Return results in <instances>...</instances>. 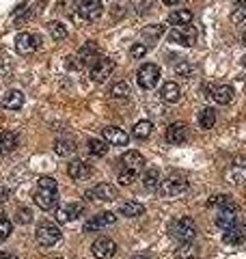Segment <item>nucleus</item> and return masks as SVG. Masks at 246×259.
<instances>
[{
    "instance_id": "obj_26",
    "label": "nucleus",
    "mask_w": 246,
    "mask_h": 259,
    "mask_svg": "<svg viewBox=\"0 0 246 259\" xmlns=\"http://www.w3.org/2000/svg\"><path fill=\"white\" fill-rule=\"evenodd\" d=\"M74 149H76V140L72 136H58L56 142H54V152L58 156H70Z\"/></svg>"
},
{
    "instance_id": "obj_14",
    "label": "nucleus",
    "mask_w": 246,
    "mask_h": 259,
    "mask_svg": "<svg viewBox=\"0 0 246 259\" xmlns=\"http://www.w3.org/2000/svg\"><path fill=\"white\" fill-rule=\"evenodd\" d=\"M39 37L37 35H32V32H18V37H16V50L20 54H30V52H35L37 48H39Z\"/></svg>"
},
{
    "instance_id": "obj_30",
    "label": "nucleus",
    "mask_w": 246,
    "mask_h": 259,
    "mask_svg": "<svg viewBox=\"0 0 246 259\" xmlns=\"http://www.w3.org/2000/svg\"><path fill=\"white\" fill-rule=\"evenodd\" d=\"M199 126L203 130H212L216 126V112L214 108H203V110L199 112Z\"/></svg>"
},
{
    "instance_id": "obj_21",
    "label": "nucleus",
    "mask_w": 246,
    "mask_h": 259,
    "mask_svg": "<svg viewBox=\"0 0 246 259\" xmlns=\"http://www.w3.org/2000/svg\"><path fill=\"white\" fill-rule=\"evenodd\" d=\"M121 168H130V171H140L142 166H145V158H142V154L138 152H126L121 156L119 160Z\"/></svg>"
},
{
    "instance_id": "obj_29",
    "label": "nucleus",
    "mask_w": 246,
    "mask_h": 259,
    "mask_svg": "<svg viewBox=\"0 0 246 259\" xmlns=\"http://www.w3.org/2000/svg\"><path fill=\"white\" fill-rule=\"evenodd\" d=\"M86 147H88V154L95 156V158H102V156L108 154V142L102 138H91L86 142Z\"/></svg>"
},
{
    "instance_id": "obj_42",
    "label": "nucleus",
    "mask_w": 246,
    "mask_h": 259,
    "mask_svg": "<svg viewBox=\"0 0 246 259\" xmlns=\"http://www.w3.org/2000/svg\"><path fill=\"white\" fill-rule=\"evenodd\" d=\"M175 72L180 74V76H188V74L192 72V70H190V65H188V63H180V65L175 67Z\"/></svg>"
},
{
    "instance_id": "obj_41",
    "label": "nucleus",
    "mask_w": 246,
    "mask_h": 259,
    "mask_svg": "<svg viewBox=\"0 0 246 259\" xmlns=\"http://www.w3.org/2000/svg\"><path fill=\"white\" fill-rule=\"evenodd\" d=\"M147 50H149V48L145 44H134L132 50H130V54H132V58H142L147 54Z\"/></svg>"
},
{
    "instance_id": "obj_34",
    "label": "nucleus",
    "mask_w": 246,
    "mask_h": 259,
    "mask_svg": "<svg viewBox=\"0 0 246 259\" xmlns=\"http://www.w3.org/2000/svg\"><path fill=\"white\" fill-rule=\"evenodd\" d=\"M246 20V0H236L234 11H231V22H242Z\"/></svg>"
},
{
    "instance_id": "obj_10",
    "label": "nucleus",
    "mask_w": 246,
    "mask_h": 259,
    "mask_svg": "<svg viewBox=\"0 0 246 259\" xmlns=\"http://www.w3.org/2000/svg\"><path fill=\"white\" fill-rule=\"evenodd\" d=\"M93 257L95 259H112L114 253H117V244H114V240H110V238H100V240L93 242Z\"/></svg>"
},
{
    "instance_id": "obj_48",
    "label": "nucleus",
    "mask_w": 246,
    "mask_h": 259,
    "mask_svg": "<svg viewBox=\"0 0 246 259\" xmlns=\"http://www.w3.org/2000/svg\"><path fill=\"white\" fill-rule=\"evenodd\" d=\"M242 65H244V67H246V56H244V58H242Z\"/></svg>"
},
{
    "instance_id": "obj_33",
    "label": "nucleus",
    "mask_w": 246,
    "mask_h": 259,
    "mask_svg": "<svg viewBox=\"0 0 246 259\" xmlns=\"http://www.w3.org/2000/svg\"><path fill=\"white\" fill-rule=\"evenodd\" d=\"M196 257H199V253H196V248L190 242H184L175 253V259H196Z\"/></svg>"
},
{
    "instance_id": "obj_44",
    "label": "nucleus",
    "mask_w": 246,
    "mask_h": 259,
    "mask_svg": "<svg viewBox=\"0 0 246 259\" xmlns=\"http://www.w3.org/2000/svg\"><path fill=\"white\" fill-rule=\"evenodd\" d=\"M0 259H20V257H16L13 253H0Z\"/></svg>"
},
{
    "instance_id": "obj_5",
    "label": "nucleus",
    "mask_w": 246,
    "mask_h": 259,
    "mask_svg": "<svg viewBox=\"0 0 246 259\" xmlns=\"http://www.w3.org/2000/svg\"><path fill=\"white\" fill-rule=\"evenodd\" d=\"M114 72V60L108 56H100L88 70V76H91L93 82H104V80L110 78V74Z\"/></svg>"
},
{
    "instance_id": "obj_17",
    "label": "nucleus",
    "mask_w": 246,
    "mask_h": 259,
    "mask_svg": "<svg viewBox=\"0 0 246 259\" xmlns=\"http://www.w3.org/2000/svg\"><path fill=\"white\" fill-rule=\"evenodd\" d=\"M86 196L98 199V201H114L117 199V188L110 186V184H98V186H93L88 190Z\"/></svg>"
},
{
    "instance_id": "obj_40",
    "label": "nucleus",
    "mask_w": 246,
    "mask_h": 259,
    "mask_svg": "<svg viewBox=\"0 0 246 259\" xmlns=\"http://www.w3.org/2000/svg\"><path fill=\"white\" fill-rule=\"evenodd\" d=\"M16 220L20 222V224H28V222H32V212L28 208H24V210H18V216H16Z\"/></svg>"
},
{
    "instance_id": "obj_9",
    "label": "nucleus",
    "mask_w": 246,
    "mask_h": 259,
    "mask_svg": "<svg viewBox=\"0 0 246 259\" xmlns=\"http://www.w3.org/2000/svg\"><path fill=\"white\" fill-rule=\"evenodd\" d=\"M117 222V216H114L112 212H102L98 216H93L91 220H86L84 222V234H95V231H100V229H106V227H110V224Z\"/></svg>"
},
{
    "instance_id": "obj_28",
    "label": "nucleus",
    "mask_w": 246,
    "mask_h": 259,
    "mask_svg": "<svg viewBox=\"0 0 246 259\" xmlns=\"http://www.w3.org/2000/svg\"><path fill=\"white\" fill-rule=\"evenodd\" d=\"M152 132H154V124L152 121H138V124L134 126V130H132V136L136 140H147L149 136H152Z\"/></svg>"
},
{
    "instance_id": "obj_47",
    "label": "nucleus",
    "mask_w": 246,
    "mask_h": 259,
    "mask_svg": "<svg viewBox=\"0 0 246 259\" xmlns=\"http://www.w3.org/2000/svg\"><path fill=\"white\" fill-rule=\"evenodd\" d=\"M242 44L246 46V32H244V35H242Z\"/></svg>"
},
{
    "instance_id": "obj_11",
    "label": "nucleus",
    "mask_w": 246,
    "mask_h": 259,
    "mask_svg": "<svg viewBox=\"0 0 246 259\" xmlns=\"http://www.w3.org/2000/svg\"><path fill=\"white\" fill-rule=\"evenodd\" d=\"M102 11H104L102 0H82L78 6V16L82 20H86V22H95L102 16Z\"/></svg>"
},
{
    "instance_id": "obj_15",
    "label": "nucleus",
    "mask_w": 246,
    "mask_h": 259,
    "mask_svg": "<svg viewBox=\"0 0 246 259\" xmlns=\"http://www.w3.org/2000/svg\"><path fill=\"white\" fill-rule=\"evenodd\" d=\"M84 214V206L82 203H67V206L56 210V220L58 222H72Z\"/></svg>"
},
{
    "instance_id": "obj_31",
    "label": "nucleus",
    "mask_w": 246,
    "mask_h": 259,
    "mask_svg": "<svg viewBox=\"0 0 246 259\" xmlns=\"http://www.w3.org/2000/svg\"><path fill=\"white\" fill-rule=\"evenodd\" d=\"M142 186L147 190H156L160 186V171L158 168H149V171L142 175Z\"/></svg>"
},
{
    "instance_id": "obj_19",
    "label": "nucleus",
    "mask_w": 246,
    "mask_h": 259,
    "mask_svg": "<svg viewBox=\"0 0 246 259\" xmlns=\"http://www.w3.org/2000/svg\"><path fill=\"white\" fill-rule=\"evenodd\" d=\"M18 142H20V134L16 132V130H4V132L0 134V156L16 152Z\"/></svg>"
},
{
    "instance_id": "obj_45",
    "label": "nucleus",
    "mask_w": 246,
    "mask_h": 259,
    "mask_svg": "<svg viewBox=\"0 0 246 259\" xmlns=\"http://www.w3.org/2000/svg\"><path fill=\"white\" fill-rule=\"evenodd\" d=\"M162 2H164V4H168V6H173V4H180L182 0H162Z\"/></svg>"
},
{
    "instance_id": "obj_43",
    "label": "nucleus",
    "mask_w": 246,
    "mask_h": 259,
    "mask_svg": "<svg viewBox=\"0 0 246 259\" xmlns=\"http://www.w3.org/2000/svg\"><path fill=\"white\" fill-rule=\"evenodd\" d=\"M9 196H11V190L6 188V186H0V203H4Z\"/></svg>"
},
{
    "instance_id": "obj_12",
    "label": "nucleus",
    "mask_w": 246,
    "mask_h": 259,
    "mask_svg": "<svg viewBox=\"0 0 246 259\" xmlns=\"http://www.w3.org/2000/svg\"><path fill=\"white\" fill-rule=\"evenodd\" d=\"M98 58H100V48H98V44H95V42H86V44L78 50V54H76V60H78L76 65H78V67L93 65Z\"/></svg>"
},
{
    "instance_id": "obj_37",
    "label": "nucleus",
    "mask_w": 246,
    "mask_h": 259,
    "mask_svg": "<svg viewBox=\"0 0 246 259\" xmlns=\"http://www.w3.org/2000/svg\"><path fill=\"white\" fill-rule=\"evenodd\" d=\"M11 234H13V222L6 216H0V242H4Z\"/></svg>"
},
{
    "instance_id": "obj_8",
    "label": "nucleus",
    "mask_w": 246,
    "mask_h": 259,
    "mask_svg": "<svg viewBox=\"0 0 246 259\" xmlns=\"http://www.w3.org/2000/svg\"><path fill=\"white\" fill-rule=\"evenodd\" d=\"M238 203L236 201H227L224 206L218 210V214H216V224L218 227H222V229H227V227H231V224H236L238 222Z\"/></svg>"
},
{
    "instance_id": "obj_20",
    "label": "nucleus",
    "mask_w": 246,
    "mask_h": 259,
    "mask_svg": "<svg viewBox=\"0 0 246 259\" xmlns=\"http://www.w3.org/2000/svg\"><path fill=\"white\" fill-rule=\"evenodd\" d=\"M188 138V126L186 124H170L166 130V140L170 145H182Z\"/></svg>"
},
{
    "instance_id": "obj_36",
    "label": "nucleus",
    "mask_w": 246,
    "mask_h": 259,
    "mask_svg": "<svg viewBox=\"0 0 246 259\" xmlns=\"http://www.w3.org/2000/svg\"><path fill=\"white\" fill-rule=\"evenodd\" d=\"M110 95H112V98H119V100L130 98V84H128V82L112 84V86H110Z\"/></svg>"
},
{
    "instance_id": "obj_24",
    "label": "nucleus",
    "mask_w": 246,
    "mask_h": 259,
    "mask_svg": "<svg viewBox=\"0 0 246 259\" xmlns=\"http://www.w3.org/2000/svg\"><path fill=\"white\" fill-rule=\"evenodd\" d=\"M119 214L126 216V218H138V216L145 214V206L138 203V201H126V203H121Z\"/></svg>"
},
{
    "instance_id": "obj_32",
    "label": "nucleus",
    "mask_w": 246,
    "mask_h": 259,
    "mask_svg": "<svg viewBox=\"0 0 246 259\" xmlns=\"http://www.w3.org/2000/svg\"><path fill=\"white\" fill-rule=\"evenodd\" d=\"M48 30H50L54 42H63V39H67V28H65L63 22H50L48 24Z\"/></svg>"
},
{
    "instance_id": "obj_23",
    "label": "nucleus",
    "mask_w": 246,
    "mask_h": 259,
    "mask_svg": "<svg viewBox=\"0 0 246 259\" xmlns=\"http://www.w3.org/2000/svg\"><path fill=\"white\" fill-rule=\"evenodd\" d=\"M67 175H70L72 180H86V177L91 175V164H86V162H82V160H74V162H70V166H67Z\"/></svg>"
},
{
    "instance_id": "obj_18",
    "label": "nucleus",
    "mask_w": 246,
    "mask_h": 259,
    "mask_svg": "<svg viewBox=\"0 0 246 259\" xmlns=\"http://www.w3.org/2000/svg\"><path fill=\"white\" fill-rule=\"evenodd\" d=\"M222 240L227 242V244H242L246 240V227H244L240 220H238L236 224H231V227L224 229Z\"/></svg>"
},
{
    "instance_id": "obj_2",
    "label": "nucleus",
    "mask_w": 246,
    "mask_h": 259,
    "mask_svg": "<svg viewBox=\"0 0 246 259\" xmlns=\"http://www.w3.org/2000/svg\"><path fill=\"white\" fill-rule=\"evenodd\" d=\"M170 236L175 238V240H180L182 244L184 242H192L194 236H196V224L192 218L184 216V218H177V220L170 224Z\"/></svg>"
},
{
    "instance_id": "obj_1",
    "label": "nucleus",
    "mask_w": 246,
    "mask_h": 259,
    "mask_svg": "<svg viewBox=\"0 0 246 259\" xmlns=\"http://www.w3.org/2000/svg\"><path fill=\"white\" fill-rule=\"evenodd\" d=\"M32 199H35L37 208L46 210V212L56 208V203H58V184H56V180H52V177H39Z\"/></svg>"
},
{
    "instance_id": "obj_22",
    "label": "nucleus",
    "mask_w": 246,
    "mask_h": 259,
    "mask_svg": "<svg viewBox=\"0 0 246 259\" xmlns=\"http://www.w3.org/2000/svg\"><path fill=\"white\" fill-rule=\"evenodd\" d=\"M24 106V93L13 88V91H6V95L2 98V108L4 110H20Z\"/></svg>"
},
{
    "instance_id": "obj_13",
    "label": "nucleus",
    "mask_w": 246,
    "mask_h": 259,
    "mask_svg": "<svg viewBox=\"0 0 246 259\" xmlns=\"http://www.w3.org/2000/svg\"><path fill=\"white\" fill-rule=\"evenodd\" d=\"M234 86L231 84H214V86H210V98L216 102V104H220V106H227L234 102Z\"/></svg>"
},
{
    "instance_id": "obj_6",
    "label": "nucleus",
    "mask_w": 246,
    "mask_h": 259,
    "mask_svg": "<svg viewBox=\"0 0 246 259\" xmlns=\"http://www.w3.org/2000/svg\"><path fill=\"white\" fill-rule=\"evenodd\" d=\"M168 42L170 44H177V46H194L196 44V28L194 26H175L173 30L168 32Z\"/></svg>"
},
{
    "instance_id": "obj_38",
    "label": "nucleus",
    "mask_w": 246,
    "mask_h": 259,
    "mask_svg": "<svg viewBox=\"0 0 246 259\" xmlns=\"http://www.w3.org/2000/svg\"><path fill=\"white\" fill-rule=\"evenodd\" d=\"M136 177H138V171H130V168H121L119 171V184L121 186H130Z\"/></svg>"
},
{
    "instance_id": "obj_27",
    "label": "nucleus",
    "mask_w": 246,
    "mask_h": 259,
    "mask_svg": "<svg viewBox=\"0 0 246 259\" xmlns=\"http://www.w3.org/2000/svg\"><path fill=\"white\" fill-rule=\"evenodd\" d=\"M190 22H192V11L190 9H177L168 16V24L173 26H188Z\"/></svg>"
},
{
    "instance_id": "obj_25",
    "label": "nucleus",
    "mask_w": 246,
    "mask_h": 259,
    "mask_svg": "<svg viewBox=\"0 0 246 259\" xmlns=\"http://www.w3.org/2000/svg\"><path fill=\"white\" fill-rule=\"evenodd\" d=\"M160 98L164 102H168V104H175V102H180L182 98V88L177 82H166L162 86V91H160Z\"/></svg>"
},
{
    "instance_id": "obj_16",
    "label": "nucleus",
    "mask_w": 246,
    "mask_h": 259,
    "mask_svg": "<svg viewBox=\"0 0 246 259\" xmlns=\"http://www.w3.org/2000/svg\"><path fill=\"white\" fill-rule=\"evenodd\" d=\"M104 140L117 147H126L130 142V136L126 134V130H121L119 126H106L104 128Z\"/></svg>"
},
{
    "instance_id": "obj_46",
    "label": "nucleus",
    "mask_w": 246,
    "mask_h": 259,
    "mask_svg": "<svg viewBox=\"0 0 246 259\" xmlns=\"http://www.w3.org/2000/svg\"><path fill=\"white\" fill-rule=\"evenodd\" d=\"M132 259H149L147 255H136V257H132Z\"/></svg>"
},
{
    "instance_id": "obj_7",
    "label": "nucleus",
    "mask_w": 246,
    "mask_h": 259,
    "mask_svg": "<svg viewBox=\"0 0 246 259\" xmlns=\"http://www.w3.org/2000/svg\"><path fill=\"white\" fill-rule=\"evenodd\" d=\"M188 190V180L186 177H177V175H173V177H166L164 182H160V192L164 194V196H180V194H184Z\"/></svg>"
},
{
    "instance_id": "obj_35",
    "label": "nucleus",
    "mask_w": 246,
    "mask_h": 259,
    "mask_svg": "<svg viewBox=\"0 0 246 259\" xmlns=\"http://www.w3.org/2000/svg\"><path fill=\"white\" fill-rule=\"evenodd\" d=\"M164 35V26L162 24H152V26H147L145 30H142V37L145 39H158V37H162Z\"/></svg>"
},
{
    "instance_id": "obj_3",
    "label": "nucleus",
    "mask_w": 246,
    "mask_h": 259,
    "mask_svg": "<svg viewBox=\"0 0 246 259\" xmlns=\"http://www.w3.org/2000/svg\"><path fill=\"white\" fill-rule=\"evenodd\" d=\"M136 82H138L140 88H145V91H152V88L160 82V67L156 63L140 65L138 72H136Z\"/></svg>"
},
{
    "instance_id": "obj_39",
    "label": "nucleus",
    "mask_w": 246,
    "mask_h": 259,
    "mask_svg": "<svg viewBox=\"0 0 246 259\" xmlns=\"http://www.w3.org/2000/svg\"><path fill=\"white\" fill-rule=\"evenodd\" d=\"M231 177L238 182V184H246V164H236L231 166Z\"/></svg>"
},
{
    "instance_id": "obj_4",
    "label": "nucleus",
    "mask_w": 246,
    "mask_h": 259,
    "mask_svg": "<svg viewBox=\"0 0 246 259\" xmlns=\"http://www.w3.org/2000/svg\"><path fill=\"white\" fill-rule=\"evenodd\" d=\"M35 236H37V242L41 246H54V244H58L60 238H63L60 227L54 222H41L35 231Z\"/></svg>"
}]
</instances>
